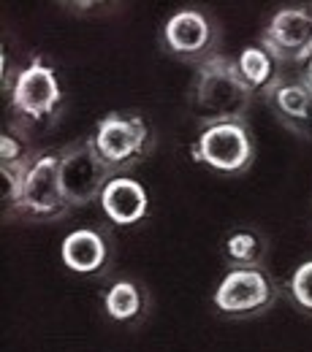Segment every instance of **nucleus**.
I'll return each instance as SVG.
<instances>
[{
    "instance_id": "obj_17",
    "label": "nucleus",
    "mask_w": 312,
    "mask_h": 352,
    "mask_svg": "<svg viewBox=\"0 0 312 352\" xmlns=\"http://www.w3.org/2000/svg\"><path fill=\"white\" fill-rule=\"evenodd\" d=\"M302 76H304V82H307V85L312 87V57L307 60V65L302 68Z\"/></svg>"
},
{
    "instance_id": "obj_12",
    "label": "nucleus",
    "mask_w": 312,
    "mask_h": 352,
    "mask_svg": "<svg viewBox=\"0 0 312 352\" xmlns=\"http://www.w3.org/2000/svg\"><path fill=\"white\" fill-rule=\"evenodd\" d=\"M60 261L74 274H98L109 263V239L98 228H76L60 244Z\"/></svg>"
},
{
    "instance_id": "obj_13",
    "label": "nucleus",
    "mask_w": 312,
    "mask_h": 352,
    "mask_svg": "<svg viewBox=\"0 0 312 352\" xmlns=\"http://www.w3.org/2000/svg\"><path fill=\"white\" fill-rule=\"evenodd\" d=\"M223 255L231 268H264L267 239L253 228H236L225 236Z\"/></svg>"
},
{
    "instance_id": "obj_9",
    "label": "nucleus",
    "mask_w": 312,
    "mask_h": 352,
    "mask_svg": "<svg viewBox=\"0 0 312 352\" xmlns=\"http://www.w3.org/2000/svg\"><path fill=\"white\" fill-rule=\"evenodd\" d=\"M220 33L212 22L198 8H182L171 14L163 25V46L169 54H174L185 63H204L207 57L218 54Z\"/></svg>"
},
{
    "instance_id": "obj_11",
    "label": "nucleus",
    "mask_w": 312,
    "mask_h": 352,
    "mask_svg": "<svg viewBox=\"0 0 312 352\" xmlns=\"http://www.w3.org/2000/svg\"><path fill=\"white\" fill-rule=\"evenodd\" d=\"M101 209L106 214V220L120 225V228H131L136 222H144L149 214V192L144 190L141 182L128 179V176H114L103 195H101Z\"/></svg>"
},
{
    "instance_id": "obj_2",
    "label": "nucleus",
    "mask_w": 312,
    "mask_h": 352,
    "mask_svg": "<svg viewBox=\"0 0 312 352\" xmlns=\"http://www.w3.org/2000/svg\"><path fill=\"white\" fill-rule=\"evenodd\" d=\"M14 125L19 133L41 131L46 125L57 122L63 106V87L57 71L46 65L41 57H33L25 68L14 74V85L8 89Z\"/></svg>"
},
{
    "instance_id": "obj_8",
    "label": "nucleus",
    "mask_w": 312,
    "mask_h": 352,
    "mask_svg": "<svg viewBox=\"0 0 312 352\" xmlns=\"http://www.w3.org/2000/svg\"><path fill=\"white\" fill-rule=\"evenodd\" d=\"M261 46L280 65H307L312 57V6H282L261 33Z\"/></svg>"
},
{
    "instance_id": "obj_15",
    "label": "nucleus",
    "mask_w": 312,
    "mask_h": 352,
    "mask_svg": "<svg viewBox=\"0 0 312 352\" xmlns=\"http://www.w3.org/2000/svg\"><path fill=\"white\" fill-rule=\"evenodd\" d=\"M103 309L117 322H134L147 309V296L136 282L120 279L103 293Z\"/></svg>"
},
{
    "instance_id": "obj_5",
    "label": "nucleus",
    "mask_w": 312,
    "mask_h": 352,
    "mask_svg": "<svg viewBox=\"0 0 312 352\" xmlns=\"http://www.w3.org/2000/svg\"><path fill=\"white\" fill-rule=\"evenodd\" d=\"M190 157L218 174H245L256 160V141L247 122L204 125L190 146Z\"/></svg>"
},
{
    "instance_id": "obj_1",
    "label": "nucleus",
    "mask_w": 312,
    "mask_h": 352,
    "mask_svg": "<svg viewBox=\"0 0 312 352\" xmlns=\"http://www.w3.org/2000/svg\"><path fill=\"white\" fill-rule=\"evenodd\" d=\"M253 95L256 92L242 79L233 57L218 52L204 63H198L193 79V111L204 125L247 122Z\"/></svg>"
},
{
    "instance_id": "obj_14",
    "label": "nucleus",
    "mask_w": 312,
    "mask_h": 352,
    "mask_svg": "<svg viewBox=\"0 0 312 352\" xmlns=\"http://www.w3.org/2000/svg\"><path fill=\"white\" fill-rule=\"evenodd\" d=\"M236 68H239V74H242V79L247 82V87L253 89V92H267L271 85H274V79L282 74L280 71V63L269 54L264 46H245L236 57Z\"/></svg>"
},
{
    "instance_id": "obj_4",
    "label": "nucleus",
    "mask_w": 312,
    "mask_h": 352,
    "mask_svg": "<svg viewBox=\"0 0 312 352\" xmlns=\"http://www.w3.org/2000/svg\"><path fill=\"white\" fill-rule=\"evenodd\" d=\"M71 212V204L60 184V157L57 152H39L30 163L19 198L8 217L28 222H57Z\"/></svg>"
},
{
    "instance_id": "obj_3",
    "label": "nucleus",
    "mask_w": 312,
    "mask_h": 352,
    "mask_svg": "<svg viewBox=\"0 0 312 352\" xmlns=\"http://www.w3.org/2000/svg\"><path fill=\"white\" fill-rule=\"evenodd\" d=\"M95 149L101 152L103 163L114 171V176H123L136 166H141L152 146L155 135L149 122L136 111H109L98 120L92 133Z\"/></svg>"
},
{
    "instance_id": "obj_16",
    "label": "nucleus",
    "mask_w": 312,
    "mask_h": 352,
    "mask_svg": "<svg viewBox=\"0 0 312 352\" xmlns=\"http://www.w3.org/2000/svg\"><path fill=\"white\" fill-rule=\"evenodd\" d=\"M288 293H291V301L312 317V261L296 265V271L288 279Z\"/></svg>"
},
{
    "instance_id": "obj_6",
    "label": "nucleus",
    "mask_w": 312,
    "mask_h": 352,
    "mask_svg": "<svg viewBox=\"0 0 312 352\" xmlns=\"http://www.w3.org/2000/svg\"><path fill=\"white\" fill-rule=\"evenodd\" d=\"M57 157H60V184L71 209H82L101 201L106 184L114 179V171L103 163L92 135L57 149Z\"/></svg>"
},
{
    "instance_id": "obj_10",
    "label": "nucleus",
    "mask_w": 312,
    "mask_h": 352,
    "mask_svg": "<svg viewBox=\"0 0 312 352\" xmlns=\"http://www.w3.org/2000/svg\"><path fill=\"white\" fill-rule=\"evenodd\" d=\"M264 98L282 128L304 141H312V87L302 74H280L264 92Z\"/></svg>"
},
{
    "instance_id": "obj_7",
    "label": "nucleus",
    "mask_w": 312,
    "mask_h": 352,
    "mask_svg": "<svg viewBox=\"0 0 312 352\" xmlns=\"http://www.w3.org/2000/svg\"><path fill=\"white\" fill-rule=\"evenodd\" d=\"M280 298V287L264 268H228L212 293V307L223 317L245 320L264 314Z\"/></svg>"
}]
</instances>
